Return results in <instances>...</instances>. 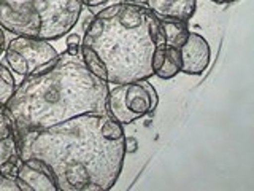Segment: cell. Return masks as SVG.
I'll list each match as a JSON object with an SVG mask.
<instances>
[{
	"instance_id": "6da1fadb",
	"label": "cell",
	"mask_w": 254,
	"mask_h": 191,
	"mask_svg": "<svg viewBox=\"0 0 254 191\" xmlns=\"http://www.w3.org/2000/svg\"><path fill=\"white\" fill-rule=\"evenodd\" d=\"M16 155L48 166L59 191H108L126 156L123 124L107 113H84L38 131L14 132Z\"/></svg>"
},
{
	"instance_id": "7a4b0ae2",
	"label": "cell",
	"mask_w": 254,
	"mask_h": 191,
	"mask_svg": "<svg viewBox=\"0 0 254 191\" xmlns=\"http://www.w3.org/2000/svg\"><path fill=\"white\" fill-rule=\"evenodd\" d=\"M107 96L108 83L64 51L51 69L24 77L3 110L14 132L38 131L84 113H105Z\"/></svg>"
},
{
	"instance_id": "3957f363",
	"label": "cell",
	"mask_w": 254,
	"mask_h": 191,
	"mask_svg": "<svg viewBox=\"0 0 254 191\" xmlns=\"http://www.w3.org/2000/svg\"><path fill=\"white\" fill-rule=\"evenodd\" d=\"M164 40L159 19L146 6L118 2L105 6L86 27L81 56L107 83H133L154 75L153 56Z\"/></svg>"
},
{
	"instance_id": "277c9868",
	"label": "cell",
	"mask_w": 254,
	"mask_h": 191,
	"mask_svg": "<svg viewBox=\"0 0 254 191\" xmlns=\"http://www.w3.org/2000/svg\"><path fill=\"white\" fill-rule=\"evenodd\" d=\"M83 0H0V26L16 37L59 40L76 26Z\"/></svg>"
},
{
	"instance_id": "5b68a950",
	"label": "cell",
	"mask_w": 254,
	"mask_h": 191,
	"mask_svg": "<svg viewBox=\"0 0 254 191\" xmlns=\"http://www.w3.org/2000/svg\"><path fill=\"white\" fill-rule=\"evenodd\" d=\"M157 102L156 88L148 83V80L118 85L107 96L108 113L121 124H130L148 113H153Z\"/></svg>"
},
{
	"instance_id": "8992f818",
	"label": "cell",
	"mask_w": 254,
	"mask_h": 191,
	"mask_svg": "<svg viewBox=\"0 0 254 191\" xmlns=\"http://www.w3.org/2000/svg\"><path fill=\"white\" fill-rule=\"evenodd\" d=\"M59 58L58 50L48 40L14 37L5 48V59L16 75L27 77L51 69Z\"/></svg>"
},
{
	"instance_id": "52a82bcc",
	"label": "cell",
	"mask_w": 254,
	"mask_h": 191,
	"mask_svg": "<svg viewBox=\"0 0 254 191\" xmlns=\"http://www.w3.org/2000/svg\"><path fill=\"white\" fill-rule=\"evenodd\" d=\"M21 191H59L51 171L40 159H21L14 175Z\"/></svg>"
},
{
	"instance_id": "ba28073f",
	"label": "cell",
	"mask_w": 254,
	"mask_h": 191,
	"mask_svg": "<svg viewBox=\"0 0 254 191\" xmlns=\"http://www.w3.org/2000/svg\"><path fill=\"white\" fill-rule=\"evenodd\" d=\"M210 45L195 32H189L185 45L180 48L181 72L188 75H200L210 64Z\"/></svg>"
},
{
	"instance_id": "9c48e42d",
	"label": "cell",
	"mask_w": 254,
	"mask_h": 191,
	"mask_svg": "<svg viewBox=\"0 0 254 191\" xmlns=\"http://www.w3.org/2000/svg\"><path fill=\"white\" fill-rule=\"evenodd\" d=\"M146 8L157 19L189 21L195 13L197 0H146Z\"/></svg>"
},
{
	"instance_id": "30bf717a",
	"label": "cell",
	"mask_w": 254,
	"mask_h": 191,
	"mask_svg": "<svg viewBox=\"0 0 254 191\" xmlns=\"http://www.w3.org/2000/svg\"><path fill=\"white\" fill-rule=\"evenodd\" d=\"M153 72L161 80H170L181 72L180 50L167 46L164 40L157 45L153 56Z\"/></svg>"
},
{
	"instance_id": "8fae6325",
	"label": "cell",
	"mask_w": 254,
	"mask_h": 191,
	"mask_svg": "<svg viewBox=\"0 0 254 191\" xmlns=\"http://www.w3.org/2000/svg\"><path fill=\"white\" fill-rule=\"evenodd\" d=\"M159 26H161V32L164 37V43L172 48H180L185 45L186 38L189 35V29L186 21H178V19H159Z\"/></svg>"
},
{
	"instance_id": "7c38bea8",
	"label": "cell",
	"mask_w": 254,
	"mask_h": 191,
	"mask_svg": "<svg viewBox=\"0 0 254 191\" xmlns=\"http://www.w3.org/2000/svg\"><path fill=\"white\" fill-rule=\"evenodd\" d=\"M16 90V82L11 74V70H8L5 66L0 64V110L6 107V103L10 102L11 96Z\"/></svg>"
},
{
	"instance_id": "4fadbf2b",
	"label": "cell",
	"mask_w": 254,
	"mask_h": 191,
	"mask_svg": "<svg viewBox=\"0 0 254 191\" xmlns=\"http://www.w3.org/2000/svg\"><path fill=\"white\" fill-rule=\"evenodd\" d=\"M14 135V126L11 118L6 115L5 110H0V142H6L13 139Z\"/></svg>"
},
{
	"instance_id": "5bb4252c",
	"label": "cell",
	"mask_w": 254,
	"mask_h": 191,
	"mask_svg": "<svg viewBox=\"0 0 254 191\" xmlns=\"http://www.w3.org/2000/svg\"><path fill=\"white\" fill-rule=\"evenodd\" d=\"M0 191H21L14 179L0 172Z\"/></svg>"
},
{
	"instance_id": "9a60e30c",
	"label": "cell",
	"mask_w": 254,
	"mask_h": 191,
	"mask_svg": "<svg viewBox=\"0 0 254 191\" xmlns=\"http://www.w3.org/2000/svg\"><path fill=\"white\" fill-rule=\"evenodd\" d=\"M79 37H78V34H70V35H67V53L68 54H71V56H78V53H79Z\"/></svg>"
},
{
	"instance_id": "2e32d148",
	"label": "cell",
	"mask_w": 254,
	"mask_h": 191,
	"mask_svg": "<svg viewBox=\"0 0 254 191\" xmlns=\"http://www.w3.org/2000/svg\"><path fill=\"white\" fill-rule=\"evenodd\" d=\"M138 147V142L137 139L133 137H126V153H135Z\"/></svg>"
},
{
	"instance_id": "e0dca14e",
	"label": "cell",
	"mask_w": 254,
	"mask_h": 191,
	"mask_svg": "<svg viewBox=\"0 0 254 191\" xmlns=\"http://www.w3.org/2000/svg\"><path fill=\"white\" fill-rule=\"evenodd\" d=\"M108 2H110V0H83V5L89 6V8H95V6L105 5Z\"/></svg>"
},
{
	"instance_id": "ac0fdd59",
	"label": "cell",
	"mask_w": 254,
	"mask_h": 191,
	"mask_svg": "<svg viewBox=\"0 0 254 191\" xmlns=\"http://www.w3.org/2000/svg\"><path fill=\"white\" fill-rule=\"evenodd\" d=\"M5 48H6V38H5V30L3 27L0 26V54H2L5 51Z\"/></svg>"
},
{
	"instance_id": "d6986e66",
	"label": "cell",
	"mask_w": 254,
	"mask_h": 191,
	"mask_svg": "<svg viewBox=\"0 0 254 191\" xmlns=\"http://www.w3.org/2000/svg\"><path fill=\"white\" fill-rule=\"evenodd\" d=\"M124 3H130L135 6H146V0H121Z\"/></svg>"
},
{
	"instance_id": "ffe728a7",
	"label": "cell",
	"mask_w": 254,
	"mask_h": 191,
	"mask_svg": "<svg viewBox=\"0 0 254 191\" xmlns=\"http://www.w3.org/2000/svg\"><path fill=\"white\" fill-rule=\"evenodd\" d=\"M211 2H216V3H230V2H237V0H211Z\"/></svg>"
}]
</instances>
